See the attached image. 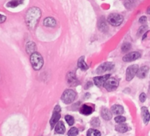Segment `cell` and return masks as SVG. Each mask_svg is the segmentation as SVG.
I'll return each instance as SVG.
<instances>
[{"label": "cell", "mask_w": 150, "mask_h": 136, "mask_svg": "<svg viewBox=\"0 0 150 136\" xmlns=\"http://www.w3.org/2000/svg\"><path fill=\"white\" fill-rule=\"evenodd\" d=\"M92 85H93V83H92L91 82H87V83H86V86H85V88H86V89H88V88H91Z\"/></svg>", "instance_id": "obj_35"}, {"label": "cell", "mask_w": 150, "mask_h": 136, "mask_svg": "<svg viewBox=\"0 0 150 136\" xmlns=\"http://www.w3.org/2000/svg\"><path fill=\"white\" fill-rule=\"evenodd\" d=\"M146 13L148 14H149L150 15V7H149L148 8H147V10H146Z\"/></svg>", "instance_id": "obj_36"}, {"label": "cell", "mask_w": 150, "mask_h": 136, "mask_svg": "<svg viewBox=\"0 0 150 136\" xmlns=\"http://www.w3.org/2000/svg\"><path fill=\"white\" fill-rule=\"evenodd\" d=\"M149 71V68L147 66H144L138 69V72H137L136 75L138 78L140 79H144L146 76L147 74H148Z\"/></svg>", "instance_id": "obj_12"}, {"label": "cell", "mask_w": 150, "mask_h": 136, "mask_svg": "<svg viewBox=\"0 0 150 136\" xmlns=\"http://www.w3.org/2000/svg\"><path fill=\"white\" fill-rule=\"evenodd\" d=\"M30 62L33 66V69L38 71L41 69L44 65V59L41 55L38 52H34L30 56Z\"/></svg>", "instance_id": "obj_2"}, {"label": "cell", "mask_w": 150, "mask_h": 136, "mask_svg": "<svg viewBox=\"0 0 150 136\" xmlns=\"http://www.w3.org/2000/svg\"><path fill=\"white\" fill-rule=\"evenodd\" d=\"M149 92L150 93V85H149Z\"/></svg>", "instance_id": "obj_37"}, {"label": "cell", "mask_w": 150, "mask_h": 136, "mask_svg": "<svg viewBox=\"0 0 150 136\" xmlns=\"http://www.w3.org/2000/svg\"><path fill=\"white\" fill-rule=\"evenodd\" d=\"M24 2V0H12L7 4V7L8 8H16L18 5H21Z\"/></svg>", "instance_id": "obj_22"}, {"label": "cell", "mask_w": 150, "mask_h": 136, "mask_svg": "<svg viewBox=\"0 0 150 136\" xmlns=\"http://www.w3.org/2000/svg\"><path fill=\"white\" fill-rule=\"evenodd\" d=\"M87 136H101V132L95 129H89L87 132Z\"/></svg>", "instance_id": "obj_24"}, {"label": "cell", "mask_w": 150, "mask_h": 136, "mask_svg": "<svg viewBox=\"0 0 150 136\" xmlns=\"http://www.w3.org/2000/svg\"><path fill=\"white\" fill-rule=\"evenodd\" d=\"M146 30H147V26H142V27H141L139 28V30H138V34H137V35H138V36L144 34V33H145Z\"/></svg>", "instance_id": "obj_31"}, {"label": "cell", "mask_w": 150, "mask_h": 136, "mask_svg": "<svg viewBox=\"0 0 150 136\" xmlns=\"http://www.w3.org/2000/svg\"><path fill=\"white\" fill-rule=\"evenodd\" d=\"M126 121V118L125 116H122V115H118L115 118V121L118 124H122V123H125Z\"/></svg>", "instance_id": "obj_30"}, {"label": "cell", "mask_w": 150, "mask_h": 136, "mask_svg": "<svg viewBox=\"0 0 150 136\" xmlns=\"http://www.w3.org/2000/svg\"><path fill=\"white\" fill-rule=\"evenodd\" d=\"M114 68V63L112 62H105L102 63L99 67L96 69V72L98 74H102L107 72H110Z\"/></svg>", "instance_id": "obj_7"}, {"label": "cell", "mask_w": 150, "mask_h": 136, "mask_svg": "<svg viewBox=\"0 0 150 136\" xmlns=\"http://www.w3.org/2000/svg\"><path fill=\"white\" fill-rule=\"evenodd\" d=\"M66 80H67V83L69 84V85L71 87L77 86L80 83L76 75L73 72H69L68 73L67 76H66Z\"/></svg>", "instance_id": "obj_10"}, {"label": "cell", "mask_w": 150, "mask_h": 136, "mask_svg": "<svg viewBox=\"0 0 150 136\" xmlns=\"http://www.w3.org/2000/svg\"><path fill=\"white\" fill-rule=\"evenodd\" d=\"M5 20H6V16L2 15V14H0V23L5 22Z\"/></svg>", "instance_id": "obj_34"}, {"label": "cell", "mask_w": 150, "mask_h": 136, "mask_svg": "<svg viewBox=\"0 0 150 136\" xmlns=\"http://www.w3.org/2000/svg\"><path fill=\"white\" fill-rule=\"evenodd\" d=\"M131 49V44L129 43H125L122 46V52L126 53Z\"/></svg>", "instance_id": "obj_29"}, {"label": "cell", "mask_w": 150, "mask_h": 136, "mask_svg": "<svg viewBox=\"0 0 150 136\" xmlns=\"http://www.w3.org/2000/svg\"><path fill=\"white\" fill-rule=\"evenodd\" d=\"M115 130L120 133H125L129 130V127L126 124L122 123V124H119L118 125H116Z\"/></svg>", "instance_id": "obj_21"}, {"label": "cell", "mask_w": 150, "mask_h": 136, "mask_svg": "<svg viewBox=\"0 0 150 136\" xmlns=\"http://www.w3.org/2000/svg\"><path fill=\"white\" fill-rule=\"evenodd\" d=\"M79 133V130L77 127H71L68 132V136H77Z\"/></svg>", "instance_id": "obj_26"}, {"label": "cell", "mask_w": 150, "mask_h": 136, "mask_svg": "<svg viewBox=\"0 0 150 136\" xmlns=\"http://www.w3.org/2000/svg\"><path fill=\"white\" fill-rule=\"evenodd\" d=\"M111 112L115 115H120L124 113V108L120 105H114L111 107Z\"/></svg>", "instance_id": "obj_18"}, {"label": "cell", "mask_w": 150, "mask_h": 136, "mask_svg": "<svg viewBox=\"0 0 150 136\" xmlns=\"http://www.w3.org/2000/svg\"><path fill=\"white\" fill-rule=\"evenodd\" d=\"M98 27H99V29L102 32H106L107 30H108L106 21H105V19L103 18H101L100 21H99V24H98Z\"/></svg>", "instance_id": "obj_23"}, {"label": "cell", "mask_w": 150, "mask_h": 136, "mask_svg": "<svg viewBox=\"0 0 150 136\" xmlns=\"http://www.w3.org/2000/svg\"><path fill=\"white\" fill-rule=\"evenodd\" d=\"M101 115H102V118L106 120V121H109L112 118V113H111L110 110L107 108H102V110H101Z\"/></svg>", "instance_id": "obj_16"}, {"label": "cell", "mask_w": 150, "mask_h": 136, "mask_svg": "<svg viewBox=\"0 0 150 136\" xmlns=\"http://www.w3.org/2000/svg\"><path fill=\"white\" fill-rule=\"evenodd\" d=\"M36 50V45L34 42H27V44H26V51H27V54L30 55L33 54L34 52H35Z\"/></svg>", "instance_id": "obj_17"}, {"label": "cell", "mask_w": 150, "mask_h": 136, "mask_svg": "<svg viewBox=\"0 0 150 136\" xmlns=\"http://www.w3.org/2000/svg\"><path fill=\"white\" fill-rule=\"evenodd\" d=\"M119 82L117 79L114 77H110L108 80L105 82L103 86L108 91H113L116 89H117L119 87Z\"/></svg>", "instance_id": "obj_5"}, {"label": "cell", "mask_w": 150, "mask_h": 136, "mask_svg": "<svg viewBox=\"0 0 150 136\" xmlns=\"http://www.w3.org/2000/svg\"><path fill=\"white\" fill-rule=\"evenodd\" d=\"M110 77V74L103 75V76H96V77L93 78V82H94V84L96 86L100 88V87L103 86L104 84L105 83V82H106Z\"/></svg>", "instance_id": "obj_9"}, {"label": "cell", "mask_w": 150, "mask_h": 136, "mask_svg": "<svg viewBox=\"0 0 150 136\" xmlns=\"http://www.w3.org/2000/svg\"><path fill=\"white\" fill-rule=\"evenodd\" d=\"M139 99L141 101V102H144L146 101V95L144 93H141V95L139 96Z\"/></svg>", "instance_id": "obj_32"}, {"label": "cell", "mask_w": 150, "mask_h": 136, "mask_svg": "<svg viewBox=\"0 0 150 136\" xmlns=\"http://www.w3.org/2000/svg\"><path fill=\"white\" fill-rule=\"evenodd\" d=\"M65 120L66 121V122L68 123L69 126H72L74 124V118L73 116L70 115H67L65 116Z\"/></svg>", "instance_id": "obj_28"}, {"label": "cell", "mask_w": 150, "mask_h": 136, "mask_svg": "<svg viewBox=\"0 0 150 136\" xmlns=\"http://www.w3.org/2000/svg\"><path fill=\"white\" fill-rule=\"evenodd\" d=\"M146 21H147V18L146 16H141L139 19V22L142 24H145V23L146 22Z\"/></svg>", "instance_id": "obj_33"}, {"label": "cell", "mask_w": 150, "mask_h": 136, "mask_svg": "<svg viewBox=\"0 0 150 136\" xmlns=\"http://www.w3.org/2000/svg\"><path fill=\"white\" fill-rule=\"evenodd\" d=\"M93 108L92 107H91L90 105H83V106L80 108V112L81 113V114L84 115H89L93 113Z\"/></svg>", "instance_id": "obj_14"}, {"label": "cell", "mask_w": 150, "mask_h": 136, "mask_svg": "<svg viewBox=\"0 0 150 136\" xmlns=\"http://www.w3.org/2000/svg\"><path fill=\"white\" fill-rule=\"evenodd\" d=\"M44 25L48 27H54L56 26V21L54 18L48 17L44 20Z\"/></svg>", "instance_id": "obj_20"}, {"label": "cell", "mask_w": 150, "mask_h": 136, "mask_svg": "<svg viewBox=\"0 0 150 136\" xmlns=\"http://www.w3.org/2000/svg\"><path fill=\"white\" fill-rule=\"evenodd\" d=\"M77 66L79 67V69H81L82 71H86L88 69V66L87 65V63L85 61V57H81L78 60L77 62Z\"/></svg>", "instance_id": "obj_19"}, {"label": "cell", "mask_w": 150, "mask_h": 136, "mask_svg": "<svg viewBox=\"0 0 150 136\" xmlns=\"http://www.w3.org/2000/svg\"><path fill=\"white\" fill-rule=\"evenodd\" d=\"M138 71V66L136 64L129 66L126 71V80L130 81L133 79Z\"/></svg>", "instance_id": "obj_8"}, {"label": "cell", "mask_w": 150, "mask_h": 136, "mask_svg": "<svg viewBox=\"0 0 150 136\" xmlns=\"http://www.w3.org/2000/svg\"><path fill=\"white\" fill-rule=\"evenodd\" d=\"M54 131L57 134H64L66 132V127H65L64 123L63 121H58L54 126Z\"/></svg>", "instance_id": "obj_15"}, {"label": "cell", "mask_w": 150, "mask_h": 136, "mask_svg": "<svg viewBox=\"0 0 150 136\" xmlns=\"http://www.w3.org/2000/svg\"><path fill=\"white\" fill-rule=\"evenodd\" d=\"M141 57V54L138 52H132L123 57V61L125 62H132L134 60H138Z\"/></svg>", "instance_id": "obj_11"}, {"label": "cell", "mask_w": 150, "mask_h": 136, "mask_svg": "<svg viewBox=\"0 0 150 136\" xmlns=\"http://www.w3.org/2000/svg\"><path fill=\"white\" fill-rule=\"evenodd\" d=\"M77 93L72 89L66 90L61 96V100L65 104H71L77 99Z\"/></svg>", "instance_id": "obj_3"}, {"label": "cell", "mask_w": 150, "mask_h": 136, "mask_svg": "<svg viewBox=\"0 0 150 136\" xmlns=\"http://www.w3.org/2000/svg\"><path fill=\"white\" fill-rule=\"evenodd\" d=\"M60 107L59 105H56L54 108V110H53L52 115V118L50 119V126H51V129H53L54 127V126L56 125L57 122L59 121L60 118Z\"/></svg>", "instance_id": "obj_6"}, {"label": "cell", "mask_w": 150, "mask_h": 136, "mask_svg": "<svg viewBox=\"0 0 150 136\" xmlns=\"http://www.w3.org/2000/svg\"><path fill=\"white\" fill-rule=\"evenodd\" d=\"M135 3V0H126L125 2V6L127 9H131L134 7Z\"/></svg>", "instance_id": "obj_25"}, {"label": "cell", "mask_w": 150, "mask_h": 136, "mask_svg": "<svg viewBox=\"0 0 150 136\" xmlns=\"http://www.w3.org/2000/svg\"><path fill=\"white\" fill-rule=\"evenodd\" d=\"M91 125L93 126V127H97L100 125V120L97 117H94L91 121Z\"/></svg>", "instance_id": "obj_27"}, {"label": "cell", "mask_w": 150, "mask_h": 136, "mask_svg": "<svg viewBox=\"0 0 150 136\" xmlns=\"http://www.w3.org/2000/svg\"><path fill=\"white\" fill-rule=\"evenodd\" d=\"M124 18L119 13H111L108 16V21L110 24L113 27H118L123 22Z\"/></svg>", "instance_id": "obj_4"}, {"label": "cell", "mask_w": 150, "mask_h": 136, "mask_svg": "<svg viewBox=\"0 0 150 136\" xmlns=\"http://www.w3.org/2000/svg\"><path fill=\"white\" fill-rule=\"evenodd\" d=\"M41 16V11L39 8L33 7L27 11L25 16V21L27 27L33 30L35 27Z\"/></svg>", "instance_id": "obj_1"}, {"label": "cell", "mask_w": 150, "mask_h": 136, "mask_svg": "<svg viewBox=\"0 0 150 136\" xmlns=\"http://www.w3.org/2000/svg\"><path fill=\"white\" fill-rule=\"evenodd\" d=\"M141 115H142V118L144 124H148L150 120V114L146 107H142L141 108Z\"/></svg>", "instance_id": "obj_13"}]
</instances>
